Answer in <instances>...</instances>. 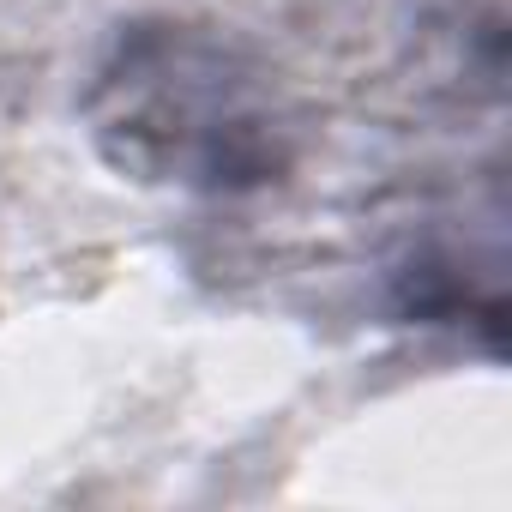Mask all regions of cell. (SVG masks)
Instances as JSON below:
<instances>
[{
    "label": "cell",
    "instance_id": "cell-1",
    "mask_svg": "<svg viewBox=\"0 0 512 512\" xmlns=\"http://www.w3.org/2000/svg\"><path fill=\"white\" fill-rule=\"evenodd\" d=\"M97 157L199 199L278 187L302 157V121L278 67L235 31L199 19H133L79 91Z\"/></svg>",
    "mask_w": 512,
    "mask_h": 512
}]
</instances>
